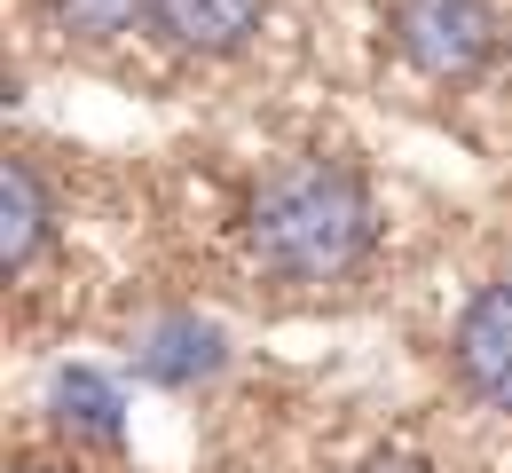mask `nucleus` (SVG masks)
Returning <instances> with one entry per match:
<instances>
[{"label":"nucleus","mask_w":512,"mask_h":473,"mask_svg":"<svg viewBox=\"0 0 512 473\" xmlns=\"http://www.w3.org/2000/svg\"><path fill=\"white\" fill-rule=\"evenodd\" d=\"M56 418L87 426V434H119V395L95 371H71V379H56Z\"/></svg>","instance_id":"obj_8"},{"label":"nucleus","mask_w":512,"mask_h":473,"mask_svg":"<svg viewBox=\"0 0 512 473\" xmlns=\"http://www.w3.org/2000/svg\"><path fill=\"white\" fill-rule=\"evenodd\" d=\"M48 32H64L79 48H111L127 32H150V0H32Z\"/></svg>","instance_id":"obj_6"},{"label":"nucleus","mask_w":512,"mask_h":473,"mask_svg":"<svg viewBox=\"0 0 512 473\" xmlns=\"http://www.w3.org/2000/svg\"><path fill=\"white\" fill-rule=\"evenodd\" d=\"M355 473H449V466H434V458H418V450H371Z\"/></svg>","instance_id":"obj_9"},{"label":"nucleus","mask_w":512,"mask_h":473,"mask_svg":"<svg viewBox=\"0 0 512 473\" xmlns=\"http://www.w3.org/2000/svg\"><path fill=\"white\" fill-rule=\"evenodd\" d=\"M268 24V0H150V40L190 56V64H229L245 56Z\"/></svg>","instance_id":"obj_4"},{"label":"nucleus","mask_w":512,"mask_h":473,"mask_svg":"<svg viewBox=\"0 0 512 473\" xmlns=\"http://www.w3.org/2000/svg\"><path fill=\"white\" fill-rule=\"evenodd\" d=\"M16 473H56V466H16Z\"/></svg>","instance_id":"obj_10"},{"label":"nucleus","mask_w":512,"mask_h":473,"mask_svg":"<svg viewBox=\"0 0 512 473\" xmlns=\"http://www.w3.org/2000/svg\"><path fill=\"white\" fill-rule=\"evenodd\" d=\"M142 363H150L158 379H190V371H213V363H221V332H213V324H166V332H158V347H150Z\"/></svg>","instance_id":"obj_7"},{"label":"nucleus","mask_w":512,"mask_h":473,"mask_svg":"<svg viewBox=\"0 0 512 473\" xmlns=\"http://www.w3.org/2000/svg\"><path fill=\"white\" fill-rule=\"evenodd\" d=\"M245 253L276 284H347L379 253V198L347 158H276L245 198Z\"/></svg>","instance_id":"obj_1"},{"label":"nucleus","mask_w":512,"mask_h":473,"mask_svg":"<svg viewBox=\"0 0 512 473\" xmlns=\"http://www.w3.org/2000/svg\"><path fill=\"white\" fill-rule=\"evenodd\" d=\"M56 245V182L32 158H0V276H24Z\"/></svg>","instance_id":"obj_5"},{"label":"nucleus","mask_w":512,"mask_h":473,"mask_svg":"<svg viewBox=\"0 0 512 473\" xmlns=\"http://www.w3.org/2000/svg\"><path fill=\"white\" fill-rule=\"evenodd\" d=\"M449 371L481 410L512 418V276L481 284L449 324Z\"/></svg>","instance_id":"obj_3"},{"label":"nucleus","mask_w":512,"mask_h":473,"mask_svg":"<svg viewBox=\"0 0 512 473\" xmlns=\"http://www.w3.org/2000/svg\"><path fill=\"white\" fill-rule=\"evenodd\" d=\"M386 48L434 87H473L505 64L497 0H386Z\"/></svg>","instance_id":"obj_2"}]
</instances>
